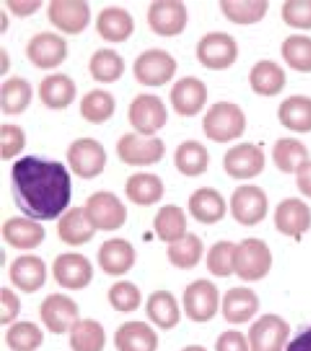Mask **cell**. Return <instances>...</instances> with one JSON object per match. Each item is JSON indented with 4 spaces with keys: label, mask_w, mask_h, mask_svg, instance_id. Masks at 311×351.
Returning a JSON list of instances; mask_svg holds the SVG:
<instances>
[{
    "label": "cell",
    "mask_w": 311,
    "mask_h": 351,
    "mask_svg": "<svg viewBox=\"0 0 311 351\" xmlns=\"http://www.w3.org/2000/svg\"><path fill=\"white\" fill-rule=\"evenodd\" d=\"M286 351H311V326L297 333Z\"/></svg>",
    "instance_id": "cell-53"
},
{
    "label": "cell",
    "mask_w": 311,
    "mask_h": 351,
    "mask_svg": "<svg viewBox=\"0 0 311 351\" xmlns=\"http://www.w3.org/2000/svg\"><path fill=\"white\" fill-rule=\"evenodd\" d=\"M0 300H1V314H0V323L8 324L12 320L16 319L20 313V300L14 292L10 289H1L0 291Z\"/></svg>",
    "instance_id": "cell-50"
},
{
    "label": "cell",
    "mask_w": 311,
    "mask_h": 351,
    "mask_svg": "<svg viewBox=\"0 0 311 351\" xmlns=\"http://www.w3.org/2000/svg\"><path fill=\"white\" fill-rule=\"evenodd\" d=\"M290 324L275 314H265L249 330L251 351H283Z\"/></svg>",
    "instance_id": "cell-10"
},
{
    "label": "cell",
    "mask_w": 311,
    "mask_h": 351,
    "mask_svg": "<svg viewBox=\"0 0 311 351\" xmlns=\"http://www.w3.org/2000/svg\"><path fill=\"white\" fill-rule=\"evenodd\" d=\"M39 95L47 107L53 110H62L73 104L76 95V85L69 76L55 73L42 79Z\"/></svg>",
    "instance_id": "cell-29"
},
{
    "label": "cell",
    "mask_w": 311,
    "mask_h": 351,
    "mask_svg": "<svg viewBox=\"0 0 311 351\" xmlns=\"http://www.w3.org/2000/svg\"><path fill=\"white\" fill-rule=\"evenodd\" d=\"M271 252L268 245L258 238L242 241L234 250V271L243 280H259L268 276L271 268Z\"/></svg>",
    "instance_id": "cell-3"
},
{
    "label": "cell",
    "mask_w": 311,
    "mask_h": 351,
    "mask_svg": "<svg viewBox=\"0 0 311 351\" xmlns=\"http://www.w3.org/2000/svg\"><path fill=\"white\" fill-rule=\"evenodd\" d=\"M32 98V85L22 77L14 76L1 85V110L5 114H21Z\"/></svg>",
    "instance_id": "cell-38"
},
{
    "label": "cell",
    "mask_w": 311,
    "mask_h": 351,
    "mask_svg": "<svg viewBox=\"0 0 311 351\" xmlns=\"http://www.w3.org/2000/svg\"><path fill=\"white\" fill-rule=\"evenodd\" d=\"M89 70L94 80L101 83H112L124 73V60L114 49H99L92 56Z\"/></svg>",
    "instance_id": "cell-39"
},
{
    "label": "cell",
    "mask_w": 311,
    "mask_h": 351,
    "mask_svg": "<svg viewBox=\"0 0 311 351\" xmlns=\"http://www.w3.org/2000/svg\"><path fill=\"white\" fill-rule=\"evenodd\" d=\"M296 173H297L296 183L301 193L311 198V161L301 165Z\"/></svg>",
    "instance_id": "cell-51"
},
{
    "label": "cell",
    "mask_w": 311,
    "mask_h": 351,
    "mask_svg": "<svg viewBox=\"0 0 311 351\" xmlns=\"http://www.w3.org/2000/svg\"><path fill=\"white\" fill-rule=\"evenodd\" d=\"M85 217L98 230L111 232L124 226L126 207L111 192H95L86 199Z\"/></svg>",
    "instance_id": "cell-4"
},
{
    "label": "cell",
    "mask_w": 311,
    "mask_h": 351,
    "mask_svg": "<svg viewBox=\"0 0 311 351\" xmlns=\"http://www.w3.org/2000/svg\"><path fill=\"white\" fill-rule=\"evenodd\" d=\"M27 57L39 69H54L64 61L67 44L53 32H39L27 44Z\"/></svg>",
    "instance_id": "cell-17"
},
{
    "label": "cell",
    "mask_w": 311,
    "mask_h": 351,
    "mask_svg": "<svg viewBox=\"0 0 311 351\" xmlns=\"http://www.w3.org/2000/svg\"><path fill=\"white\" fill-rule=\"evenodd\" d=\"M42 340V330L32 322L14 323L7 332V343L13 351H35Z\"/></svg>",
    "instance_id": "cell-44"
},
{
    "label": "cell",
    "mask_w": 311,
    "mask_h": 351,
    "mask_svg": "<svg viewBox=\"0 0 311 351\" xmlns=\"http://www.w3.org/2000/svg\"><path fill=\"white\" fill-rule=\"evenodd\" d=\"M1 232L12 247L18 250L38 247L45 238L44 228L35 220L25 217H11L4 223Z\"/></svg>",
    "instance_id": "cell-24"
},
{
    "label": "cell",
    "mask_w": 311,
    "mask_h": 351,
    "mask_svg": "<svg viewBox=\"0 0 311 351\" xmlns=\"http://www.w3.org/2000/svg\"><path fill=\"white\" fill-rule=\"evenodd\" d=\"M259 308L260 301L256 293L245 287L229 289L223 300V315L232 324L249 322Z\"/></svg>",
    "instance_id": "cell-25"
},
{
    "label": "cell",
    "mask_w": 311,
    "mask_h": 351,
    "mask_svg": "<svg viewBox=\"0 0 311 351\" xmlns=\"http://www.w3.org/2000/svg\"><path fill=\"white\" fill-rule=\"evenodd\" d=\"M108 300L114 310L121 313L134 311L139 308L142 295L136 286L130 282H117L108 291Z\"/></svg>",
    "instance_id": "cell-46"
},
{
    "label": "cell",
    "mask_w": 311,
    "mask_h": 351,
    "mask_svg": "<svg viewBox=\"0 0 311 351\" xmlns=\"http://www.w3.org/2000/svg\"><path fill=\"white\" fill-rule=\"evenodd\" d=\"M230 206L233 217L239 224L252 227L266 217L268 197L258 186H240L234 191Z\"/></svg>",
    "instance_id": "cell-9"
},
{
    "label": "cell",
    "mask_w": 311,
    "mask_h": 351,
    "mask_svg": "<svg viewBox=\"0 0 311 351\" xmlns=\"http://www.w3.org/2000/svg\"><path fill=\"white\" fill-rule=\"evenodd\" d=\"M208 101V88L197 77H183L171 89V104L180 116L197 114Z\"/></svg>",
    "instance_id": "cell-20"
},
{
    "label": "cell",
    "mask_w": 311,
    "mask_h": 351,
    "mask_svg": "<svg viewBox=\"0 0 311 351\" xmlns=\"http://www.w3.org/2000/svg\"><path fill=\"white\" fill-rule=\"evenodd\" d=\"M117 351H156L158 337L145 322H126L114 333Z\"/></svg>",
    "instance_id": "cell-22"
},
{
    "label": "cell",
    "mask_w": 311,
    "mask_h": 351,
    "mask_svg": "<svg viewBox=\"0 0 311 351\" xmlns=\"http://www.w3.org/2000/svg\"><path fill=\"white\" fill-rule=\"evenodd\" d=\"M175 71V60L162 49L145 51L135 60V79L142 85L161 86L173 79Z\"/></svg>",
    "instance_id": "cell-7"
},
{
    "label": "cell",
    "mask_w": 311,
    "mask_h": 351,
    "mask_svg": "<svg viewBox=\"0 0 311 351\" xmlns=\"http://www.w3.org/2000/svg\"><path fill=\"white\" fill-rule=\"evenodd\" d=\"M80 112L86 121L102 124L114 114V97L105 90L94 89L84 95L80 104Z\"/></svg>",
    "instance_id": "cell-41"
},
{
    "label": "cell",
    "mask_w": 311,
    "mask_h": 351,
    "mask_svg": "<svg viewBox=\"0 0 311 351\" xmlns=\"http://www.w3.org/2000/svg\"><path fill=\"white\" fill-rule=\"evenodd\" d=\"M117 154L127 165H151L165 155V145L160 138L145 139L140 135L127 133L117 143Z\"/></svg>",
    "instance_id": "cell-12"
},
{
    "label": "cell",
    "mask_w": 311,
    "mask_h": 351,
    "mask_svg": "<svg viewBox=\"0 0 311 351\" xmlns=\"http://www.w3.org/2000/svg\"><path fill=\"white\" fill-rule=\"evenodd\" d=\"M282 54L290 69L310 73L311 38L305 35H290L282 44Z\"/></svg>",
    "instance_id": "cell-42"
},
{
    "label": "cell",
    "mask_w": 311,
    "mask_h": 351,
    "mask_svg": "<svg viewBox=\"0 0 311 351\" xmlns=\"http://www.w3.org/2000/svg\"><path fill=\"white\" fill-rule=\"evenodd\" d=\"M282 17L292 27L311 29V0L286 1L282 7Z\"/></svg>",
    "instance_id": "cell-47"
},
{
    "label": "cell",
    "mask_w": 311,
    "mask_h": 351,
    "mask_svg": "<svg viewBox=\"0 0 311 351\" xmlns=\"http://www.w3.org/2000/svg\"><path fill=\"white\" fill-rule=\"evenodd\" d=\"M177 170L187 176H198L208 170V154L206 147L196 141H187L175 151Z\"/></svg>",
    "instance_id": "cell-36"
},
{
    "label": "cell",
    "mask_w": 311,
    "mask_h": 351,
    "mask_svg": "<svg viewBox=\"0 0 311 351\" xmlns=\"http://www.w3.org/2000/svg\"><path fill=\"white\" fill-rule=\"evenodd\" d=\"M148 318L162 330H171L180 322L177 300L169 291H156L145 305Z\"/></svg>",
    "instance_id": "cell-30"
},
{
    "label": "cell",
    "mask_w": 311,
    "mask_h": 351,
    "mask_svg": "<svg viewBox=\"0 0 311 351\" xmlns=\"http://www.w3.org/2000/svg\"><path fill=\"white\" fill-rule=\"evenodd\" d=\"M274 223L284 236L299 238L310 229V207L299 198L284 199L275 208Z\"/></svg>",
    "instance_id": "cell-19"
},
{
    "label": "cell",
    "mask_w": 311,
    "mask_h": 351,
    "mask_svg": "<svg viewBox=\"0 0 311 351\" xmlns=\"http://www.w3.org/2000/svg\"><path fill=\"white\" fill-rule=\"evenodd\" d=\"M125 195L136 205H153L162 198L164 184L155 174L138 173L127 179L125 184Z\"/></svg>",
    "instance_id": "cell-32"
},
{
    "label": "cell",
    "mask_w": 311,
    "mask_h": 351,
    "mask_svg": "<svg viewBox=\"0 0 311 351\" xmlns=\"http://www.w3.org/2000/svg\"><path fill=\"white\" fill-rule=\"evenodd\" d=\"M155 230L164 242L174 243L186 236L187 217L184 211L175 205L161 207L155 217Z\"/></svg>",
    "instance_id": "cell-35"
},
{
    "label": "cell",
    "mask_w": 311,
    "mask_h": 351,
    "mask_svg": "<svg viewBox=\"0 0 311 351\" xmlns=\"http://www.w3.org/2000/svg\"><path fill=\"white\" fill-rule=\"evenodd\" d=\"M220 8L227 19L234 23L249 25L264 19L269 1H220Z\"/></svg>",
    "instance_id": "cell-43"
},
{
    "label": "cell",
    "mask_w": 311,
    "mask_h": 351,
    "mask_svg": "<svg viewBox=\"0 0 311 351\" xmlns=\"http://www.w3.org/2000/svg\"><path fill=\"white\" fill-rule=\"evenodd\" d=\"M265 166L262 149L252 143H240L224 156V169L234 179H251L259 176Z\"/></svg>",
    "instance_id": "cell-16"
},
{
    "label": "cell",
    "mask_w": 311,
    "mask_h": 351,
    "mask_svg": "<svg viewBox=\"0 0 311 351\" xmlns=\"http://www.w3.org/2000/svg\"><path fill=\"white\" fill-rule=\"evenodd\" d=\"M216 351H249L245 335L238 330H227L219 336Z\"/></svg>",
    "instance_id": "cell-49"
},
{
    "label": "cell",
    "mask_w": 311,
    "mask_h": 351,
    "mask_svg": "<svg viewBox=\"0 0 311 351\" xmlns=\"http://www.w3.org/2000/svg\"><path fill=\"white\" fill-rule=\"evenodd\" d=\"M278 116L282 125L290 130L311 132V98L305 95L288 97L280 104Z\"/></svg>",
    "instance_id": "cell-33"
},
{
    "label": "cell",
    "mask_w": 311,
    "mask_h": 351,
    "mask_svg": "<svg viewBox=\"0 0 311 351\" xmlns=\"http://www.w3.org/2000/svg\"><path fill=\"white\" fill-rule=\"evenodd\" d=\"M135 250L123 238L105 241L98 251V264L108 276H123L133 268Z\"/></svg>",
    "instance_id": "cell-21"
},
{
    "label": "cell",
    "mask_w": 311,
    "mask_h": 351,
    "mask_svg": "<svg viewBox=\"0 0 311 351\" xmlns=\"http://www.w3.org/2000/svg\"><path fill=\"white\" fill-rule=\"evenodd\" d=\"M12 192L26 217L53 220L70 204L71 178L58 161L26 156L12 167Z\"/></svg>",
    "instance_id": "cell-1"
},
{
    "label": "cell",
    "mask_w": 311,
    "mask_h": 351,
    "mask_svg": "<svg viewBox=\"0 0 311 351\" xmlns=\"http://www.w3.org/2000/svg\"><path fill=\"white\" fill-rule=\"evenodd\" d=\"M97 32L108 42H124L134 32V21L124 8H104L97 19Z\"/></svg>",
    "instance_id": "cell-27"
},
{
    "label": "cell",
    "mask_w": 311,
    "mask_h": 351,
    "mask_svg": "<svg viewBox=\"0 0 311 351\" xmlns=\"http://www.w3.org/2000/svg\"><path fill=\"white\" fill-rule=\"evenodd\" d=\"M234 250L236 245L229 241L216 242L208 254V269L216 277H229L234 271Z\"/></svg>",
    "instance_id": "cell-45"
},
{
    "label": "cell",
    "mask_w": 311,
    "mask_h": 351,
    "mask_svg": "<svg viewBox=\"0 0 311 351\" xmlns=\"http://www.w3.org/2000/svg\"><path fill=\"white\" fill-rule=\"evenodd\" d=\"M0 156L1 160H11L18 155L25 147V133L21 128L12 124H3L0 129Z\"/></svg>",
    "instance_id": "cell-48"
},
{
    "label": "cell",
    "mask_w": 311,
    "mask_h": 351,
    "mask_svg": "<svg viewBox=\"0 0 311 351\" xmlns=\"http://www.w3.org/2000/svg\"><path fill=\"white\" fill-rule=\"evenodd\" d=\"M182 351H208L205 348L202 346H198V345H192V346H187L186 349H183Z\"/></svg>",
    "instance_id": "cell-54"
},
{
    "label": "cell",
    "mask_w": 311,
    "mask_h": 351,
    "mask_svg": "<svg viewBox=\"0 0 311 351\" xmlns=\"http://www.w3.org/2000/svg\"><path fill=\"white\" fill-rule=\"evenodd\" d=\"M57 228L61 241L70 246H80L89 242L97 230L86 220L83 207L69 210L60 219Z\"/></svg>",
    "instance_id": "cell-31"
},
{
    "label": "cell",
    "mask_w": 311,
    "mask_h": 351,
    "mask_svg": "<svg viewBox=\"0 0 311 351\" xmlns=\"http://www.w3.org/2000/svg\"><path fill=\"white\" fill-rule=\"evenodd\" d=\"M129 120L138 133L155 134L166 124V107L157 95L139 94L130 104Z\"/></svg>",
    "instance_id": "cell-8"
},
{
    "label": "cell",
    "mask_w": 311,
    "mask_h": 351,
    "mask_svg": "<svg viewBox=\"0 0 311 351\" xmlns=\"http://www.w3.org/2000/svg\"><path fill=\"white\" fill-rule=\"evenodd\" d=\"M53 276L63 289H83L93 278V267L80 254H62L53 263Z\"/></svg>",
    "instance_id": "cell-15"
},
{
    "label": "cell",
    "mask_w": 311,
    "mask_h": 351,
    "mask_svg": "<svg viewBox=\"0 0 311 351\" xmlns=\"http://www.w3.org/2000/svg\"><path fill=\"white\" fill-rule=\"evenodd\" d=\"M246 129V117L239 106L230 102H218L203 117V130L208 139L227 143L243 134Z\"/></svg>",
    "instance_id": "cell-2"
},
{
    "label": "cell",
    "mask_w": 311,
    "mask_h": 351,
    "mask_svg": "<svg viewBox=\"0 0 311 351\" xmlns=\"http://www.w3.org/2000/svg\"><path fill=\"white\" fill-rule=\"evenodd\" d=\"M203 254L201 238L187 233L180 241L171 243L167 248V256L174 267L179 269L195 268Z\"/></svg>",
    "instance_id": "cell-40"
},
{
    "label": "cell",
    "mask_w": 311,
    "mask_h": 351,
    "mask_svg": "<svg viewBox=\"0 0 311 351\" xmlns=\"http://www.w3.org/2000/svg\"><path fill=\"white\" fill-rule=\"evenodd\" d=\"M104 343L103 327L95 320H79L70 330V345L73 351H103Z\"/></svg>",
    "instance_id": "cell-37"
},
{
    "label": "cell",
    "mask_w": 311,
    "mask_h": 351,
    "mask_svg": "<svg viewBox=\"0 0 311 351\" xmlns=\"http://www.w3.org/2000/svg\"><path fill=\"white\" fill-rule=\"evenodd\" d=\"M151 29L162 36H174L184 30L187 25V7L177 0L153 1L148 10Z\"/></svg>",
    "instance_id": "cell-13"
},
{
    "label": "cell",
    "mask_w": 311,
    "mask_h": 351,
    "mask_svg": "<svg viewBox=\"0 0 311 351\" xmlns=\"http://www.w3.org/2000/svg\"><path fill=\"white\" fill-rule=\"evenodd\" d=\"M188 206L192 217L203 224H214L227 213L224 198L212 188L197 189L189 198Z\"/></svg>",
    "instance_id": "cell-26"
},
{
    "label": "cell",
    "mask_w": 311,
    "mask_h": 351,
    "mask_svg": "<svg viewBox=\"0 0 311 351\" xmlns=\"http://www.w3.org/2000/svg\"><path fill=\"white\" fill-rule=\"evenodd\" d=\"M40 317L45 327L55 335L71 330L79 322V306L73 299L54 293L49 295L40 305Z\"/></svg>",
    "instance_id": "cell-14"
},
{
    "label": "cell",
    "mask_w": 311,
    "mask_h": 351,
    "mask_svg": "<svg viewBox=\"0 0 311 351\" xmlns=\"http://www.w3.org/2000/svg\"><path fill=\"white\" fill-rule=\"evenodd\" d=\"M184 310L188 318L193 322L212 319L219 308V291L208 279H198L184 291Z\"/></svg>",
    "instance_id": "cell-11"
},
{
    "label": "cell",
    "mask_w": 311,
    "mask_h": 351,
    "mask_svg": "<svg viewBox=\"0 0 311 351\" xmlns=\"http://www.w3.org/2000/svg\"><path fill=\"white\" fill-rule=\"evenodd\" d=\"M249 84L255 93L273 97L280 93L286 85V73L278 63L262 60L249 73Z\"/></svg>",
    "instance_id": "cell-28"
},
{
    "label": "cell",
    "mask_w": 311,
    "mask_h": 351,
    "mask_svg": "<svg viewBox=\"0 0 311 351\" xmlns=\"http://www.w3.org/2000/svg\"><path fill=\"white\" fill-rule=\"evenodd\" d=\"M48 17L55 27L66 34H79L88 26L90 10L86 1L82 0H58L48 7Z\"/></svg>",
    "instance_id": "cell-18"
},
{
    "label": "cell",
    "mask_w": 311,
    "mask_h": 351,
    "mask_svg": "<svg viewBox=\"0 0 311 351\" xmlns=\"http://www.w3.org/2000/svg\"><path fill=\"white\" fill-rule=\"evenodd\" d=\"M7 5L14 14H17L20 17H25V16H29L34 12L38 11L42 7V1H12V0H8Z\"/></svg>",
    "instance_id": "cell-52"
},
{
    "label": "cell",
    "mask_w": 311,
    "mask_h": 351,
    "mask_svg": "<svg viewBox=\"0 0 311 351\" xmlns=\"http://www.w3.org/2000/svg\"><path fill=\"white\" fill-rule=\"evenodd\" d=\"M310 154L300 141L295 138H282L273 148V160L283 173H296L301 165L310 161Z\"/></svg>",
    "instance_id": "cell-34"
},
{
    "label": "cell",
    "mask_w": 311,
    "mask_h": 351,
    "mask_svg": "<svg viewBox=\"0 0 311 351\" xmlns=\"http://www.w3.org/2000/svg\"><path fill=\"white\" fill-rule=\"evenodd\" d=\"M238 45L227 32H208L197 44V58L211 70H225L236 62Z\"/></svg>",
    "instance_id": "cell-5"
},
{
    "label": "cell",
    "mask_w": 311,
    "mask_h": 351,
    "mask_svg": "<svg viewBox=\"0 0 311 351\" xmlns=\"http://www.w3.org/2000/svg\"><path fill=\"white\" fill-rule=\"evenodd\" d=\"M10 277L12 283L26 293L42 289L47 279V269L42 258L25 255L12 263Z\"/></svg>",
    "instance_id": "cell-23"
},
{
    "label": "cell",
    "mask_w": 311,
    "mask_h": 351,
    "mask_svg": "<svg viewBox=\"0 0 311 351\" xmlns=\"http://www.w3.org/2000/svg\"><path fill=\"white\" fill-rule=\"evenodd\" d=\"M67 161L82 179H93L104 170L107 156L103 145L93 138H80L67 149Z\"/></svg>",
    "instance_id": "cell-6"
}]
</instances>
